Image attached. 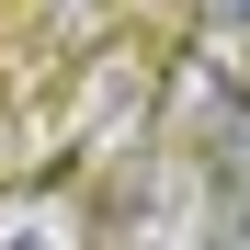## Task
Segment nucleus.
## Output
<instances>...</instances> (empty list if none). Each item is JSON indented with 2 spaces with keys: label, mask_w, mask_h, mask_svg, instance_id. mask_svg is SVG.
I'll return each mask as SVG.
<instances>
[{
  "label": "nucleus",
  "mask_w": 250,
  "mask_h": 250,
  "mask_svg": "<svg viewBox=\"0 0 250 250\" xmlns=\"http://www.w3.org/2000/svg\"><path fill=\"white\" fill-rule=\"evenodd\" d=\"M91 239H103L91 205L57 193V182H12L0 193V250H91Z\"/></svg>",
  "instance_id": "f257e3e1"
},
{
  "label": "nucleus",
  "mask_w": 250,
  "mask_h": 250,
  "mask_svg": "<svg viewBox=\"0 0 250 250\" xmlns=\"http://www.w3.org/2000/svg\"><path fill=\"white\" fill-rule=\"evenodd\" d=\"M205 23H239V34H250V0H205Z\"/></svg>",
  "instance_id": "f03ea898"
}]
</instances>
